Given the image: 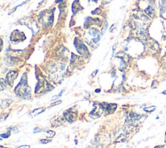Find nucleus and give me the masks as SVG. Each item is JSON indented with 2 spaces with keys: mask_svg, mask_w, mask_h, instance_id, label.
Here are the masks:
<instances>
[{
  "mask_svg": "<svg viewBox=\"0 0 166 148\" xmlns=\"http://www.w3.org/2000/svg\"><path fill=\"white\" fill-rule=\"evenodd\" d=\"M45 110H46L45 108H38V109H35V111H33L31 113V115L32 116L34 117V116H37V115L40 114V113H42V112H43L44 111H45Z\"/></svg>",
  "mask_w": 166,
  "mask_h": 148,
  "instance_id": "nucleus-3",
  "label": "nucleus"
},
{
  "mask_svg": "<svg viewBox=\"0 0 166 148\" xmlns=\"http://www.w3.org/2000/svg\"><path fill=\"white\" fill-rule=\"evenodd\" d=\"M51 141V140H47V139H44V140H41V142H42L43 144H46L48 142H50Z\"/></svg>",
  "mask_w": 166,
  "mask_h": 148,
  "instance_id": "nucleus-4",
  "label": "nucleus"
},
{
  "mask_svg": "<svg viewBox=\"0 0 166 148\" xmlns=\"http://www.w3.org/2000/svg\"><path fill=\"white\" fill-rule=\"evenodd\" d=\"M61 102H62V101H58V102H55V103H54L51 104L50 106H55V105H59L60 103H61Z\"/></svg>",
  "mask_w": 166,
  "mask_h": 148,
  "instance_id": "nucleus-5",
  "label": "nucleus"
},
{
  "mask_svg": "<svg viewBox=\"0 0 166 148\" xmlns=\"http://www.w3.org/2000/svg\"><path fill=\"white\" fill-rule=\"evenodd\" d=\"M16 76H16V73L15 72H10V73L8 74L7 76V79L10 85L11 83V85H12L13 81L15 79V78H16Z\"/></svg>",
  "mask_w": 166,
  "mask_h": 148,
  "instance_id": "nucleus-1",
  "label": "nucleus"
},
{
  "mask_svg": "<svg viewBox=\"0 0 166 148\" xmlns=\"http://www.w3.org/2000/svg\"><path fill=\"white\" fill-rule=\"evenodd\" d=\"M26 147H30L29 146H20L19 148H26Z\"/></svg>",
  "mask_w": 166,
  "mask_h": 148,
  "instance_id": "nucleus-6",
  "label": "nucleus"
},
{
  "mask_svg": "<svg viewBox=\"0 0 166 148\" xmlns=\"http://www.w3.org/2000/svg\"><path fill=\"white\" fill-rule=\"evenodd\" d=\"M160 15L166 20V4L165 3H160Z\"/></svg>",
  "mask_w": 166,
  "mask_h": 148,
  "instance_id": "nucleus-2",
  "label": "nucleus"
}]
</instances>
